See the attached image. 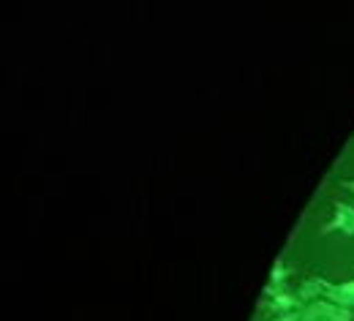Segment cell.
I'll list each match as a JSON object with an SVG mask.
<instances>
[{
    "mask_svg": "<svg viewBox=\"0 0 354 321\" xmlns=\"http://www.w3.org/2000/svg\"><path fill=\"white\" fill-rule=\"evenodd\" d=\"M324 300L341 305V308H352L354 311V280L346 283H330L327 291H324Z\"/></svg>",
    "mask_w": 354,
    "mask_h": 321,
    "instance_id": "obj_4",
    "label": "cell"
},
{
    "mask_svg": "<svg viewBox=\"0 0 354 321\" xmlns=\"http://www.w3.org/2000/svg\"><path fill=\"white\" fill-rule=\"evenodd\" d=\"M303 321H354L352 308H341L330 300H316L303 308Z\"/></svg>",
    "mask_w": 354,
    "mask_h": 321,
    "instance_id": "obj_1",
    "label": "cell"
},
{
    "mask_svg": "<svg viewBox=\"0 0 354 321\" xmlns=\"http://www.w3.org/2000/svg\"><path fill=\"white\" fill-rule=\"evenodd\" d=\"M270 321H303V316L295 311V313H278V316H272Z\"/></svg>",
    "mask_w": 354,
    "mask_h": 321,
    "instance_id": "obj_7",
    "label": "cell"
},
{
    "mask_svg": "<svg viewBox=\"0 0 354 321\" xmlns=\"http://www.w3.org/2000/svg\"><path fill=\"white\" fill-rule=\"evenodd\" d=\"M327 286H330V280L327 278H306L303 283H300V289H297V297L308 305V302H316V300H324V291H327Z\"/></svg>",
    "mask_w": 354,
    "mask_h": 321,
    "instance_id": "obj_5",
    "label": "cell"
},
{
    "mask_svg": "<svg viewBox=\"0 0 354 321\" xmlns=\"http://www.w3.org/2000/svg\"><path fill=\"white\" fill-rule=\"evenodd\" d=\"M322 234H344V237H354V204H349V202H335V207H333V218L322 226Z\"/></svg>",
    "mask_w": 354,
    "mask_h": 321,
    "instance_id": "obj_3",
    "label": "cell"
},
{
    "mask_svg": "<svg viewBox=\"0 0 354 321\" xmlns=\"http://www.w3.org/2000/svg\"><path fill=\"white\" fill-rule=\"evenodd\" d=\"M265 311H270L272 316L278 313H295L306 308V302L297 297V291H289V289H281V291H272V289H265V300H262Z\"/></svg>",
    "mask_w": 354,
    "mask_h": 321,
    "instance_id": "obj_2",
    "label": "cell"
},
{
    "mask_svg": "<svg viewBox=\"0 0 354 321\" xmlns=\"http://www.w3.org/2000/svg\"><path fill=\"white\" fill-rule=\"evenodd\" d=\"M341 185H344L346 191H352V193H354V180H341Z\"/></svg>",
    "mask_w": 354,
    "mask_h": 321,
    "instance_id": "obj_8",
    "label": "cell"
},
{
    "mask_svg": "<svg viewBox=\"0 0 354 321\" xmlns=\"http://www.w3.org/2000/svg\"><path fill=\"white\" fill-rule=\"evenodd\" d=\"M286 278H289V267L283 264V262H275V267H272V275H270V283H267L265 289H272V291H281V289H286L283 283H286Z\"/></svg>",
    "mask_w": 354,
    "mask_h": 321,
    "instance_id": "obj_6",
    "label": "cell"
}]
</instances>
